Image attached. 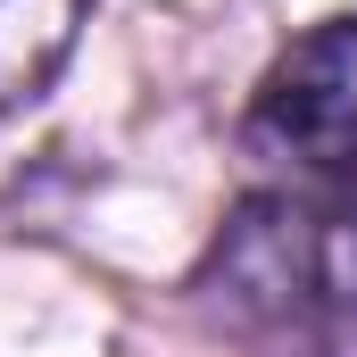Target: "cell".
Masks as SVG:
<instances>
[{"label":"cell","mask_w":357,"mask_h":357,"mask_svg":"<svg viewBox=\"0 0 357 357\" xmlns=\"http://www.w3.org/2000/svg\"><path fill=\"white\" fill-rule=\"evenodd\" d=\"M91 0H0V116L59 84Z\"/></svg>","instance_id":"obj_3"},{"label":"cell","mask_w":357,"mask_h":357,"mask_svg":"<svg viewBox=\"0 0 357 357\" xmlns=\"http://www.w3.org/2000/svg\"><path fill=\"white\" fill-rule=\"evenodd\" d=\"M241 142H250V158H266L299 183L357 175V8L307 25L258 75Z\"/></svg>","instance_id":"obj_1"},{"label":"cell","mask_w":357,"mask_h":357,"mask_svg":"<svg viewBox=\"0 0 357 357\" xmlns=\"http://www.w3.org/2000/svg\"><path fill=\"white\" fill-rule=\"evenodd\" d=\"M324 208L307 199H258L241 208L225 241V291L241 316H299L307 291H324Z\"/></svg>","instance_id":"obj_2"}]
</instances>
